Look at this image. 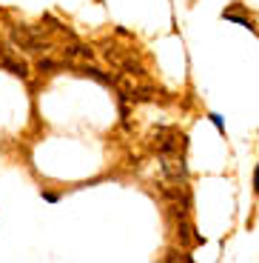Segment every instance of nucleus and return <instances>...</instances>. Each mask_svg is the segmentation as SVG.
I'll return each instance as SVG.
<instances>
[{"label":"nucleus","mask_w":259,"mask_h":263,"mask_svg":"<svg viewBox=\"0 0 259 263\" xmlns=\"http://www.w3.org/2000/svg\"><path fill=\"white\" fill-rule=\"evenodd\" d=\"M43 32H37V29L32 26H12V43L17 49H23V52L29 54H46L49 49H52V43L46 37H40Z\"/></svg>","instance_id":"f257e3e1"},{"label":"nucleus","mask_w":259,"mask_h":263,"mask_svg":"<svg viewBox=\"0 0 259 263\" xmlns=\"http://www.w3.org/2000/svg\"><path fill=\"white\" fill-rule=\"evenodd\" d=\"M160 169L165 183H188V163L182 152L177 155H160Z\"/></svg>","instance_id":"f03ea898"},{"label":"nucleus","mask_w":259,"mask_h":263,"mask_svg":"<svg viewBox=\"0 0 259 263\" xmlns=\"http://www.w3.org/2000/svg\"><path fill=\"white\" fill-rule=\"evenodd\" d=\"M60 54H63V60H69V63H74V60H83V63H91V60H94V49H91V46H83V43L66 46Z\"/></svg>","instance_id":"7ed1b4c3"},{"label":"nucleus","mask_w":259,"mask_h":263,"mask_svg":"<svg viewBox=\"0 0 259 263\" xmlns=\"http://www.w3.org/2000/svg\"><path fill=\"white\" fill-rule=\"evenodd\" d=\"M3 69H6L9 74H14V78H20V80H29V66L9 52H3Z\"/></svg>","instance_id":"20e7f679"},{"label":"nucleus","mask_w":259,"mask_h":263,"mask_svg":"<svg viewBox=\"0 0 259 263\" xmlns=\"http://www.w3.org/2000/svg\"><path fill=\"white\" fill-rule=\"evenodd\" d=\"M69 69V60L60 63V60H52V58H37V72L43 74H54V72H66Z\"/></svg>","instance_id":"39448f33"},{"label":"nucleus","mask_w":259,"mask_h":263,"mask_svg":"<svg viewBox=\"0 0 259 263\" xmlns=\"http://www.w3.org/2000/svg\"><path fill=\"white\" fill-rule=\"evenodd\" d=\"M191 232H194V229H191V223H188V217H185V220H177V235H180L182 243H188V240L194 237Z\"/></svg>","instance_id":"423d86ee"},{"label":"nucleus","mask_w":259,"mask_h":263,"mask_svg":"<svg viewBox=\"0 0 259 263\" xmlns=\"http://www.w3.org/2000/svg\"><path fill=\"white\" fill-rule=\"evenodd\" d=\"M225 20H233V23H242V26H248V29H253V23H251V17H242V14H233V12H228V14H225Z\"/></svg>","instance_id":"0eeeda50"},{"label":"nucleus","mask_w":259,"mask_h":263,"mask_svg":"<svg viewBox=\"0 0 259 263\" xmlns=\"http://www.w3.org/2000/svg\"><path fill=\"white\" fill-rule=\"evenodd\" d=\"M211 123H214L220 132H225V123H222V118H220V115H211Z\"/></svg>","instance_id":"6e6552de"},{"label":"nucleus","mask_w":259,"mask_h":263,"mask_svg":"<svg viewBox=\"0 0 259 263\" xmlns=\"http://www.w3.org/2000/svg\"><path fill=\"white\" fill-rule=\"evenodd\" d=\"M253 192L259 195V163H256V172H253Z\"/></svg>","instance_id":"1a4fd4ad"},{"label":"nucleus","mask_w":259,"mask_h":263,"mask_svg":"<svg viewBox=\"0 0 259 263\" xmlns=\"http://www.w3.org/2000/svg\"><path fill=\"white\" fill-rule=\"evenodd\" d=\"M0 69H3V54H0Z\"/></svg>","instance_id":"9d476101"}]
</instances>
